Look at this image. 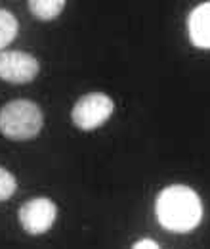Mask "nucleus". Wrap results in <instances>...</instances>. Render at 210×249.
<instances>
[{"label": "nucleus", "instance_id": "obj_3", "mask_svg": "<svg viewBox=\"0 0 210 249\" xmlns=\"http://www.w3.org/2000/svg\"><path fill=\"white\" fill-rule=\"evenodd\" d=\"M113 109L115 104L107 94L88 92L75 102L71 109V119L81 130H94L113 115Z\"/></svg>", "mask_w": 210, "mask_h": 249}, {"label": "nucleus", "instance_id": "obj_6", "mask_svg": "<svg viewBox=\"0 0 210 249\" xmlns=\"http://www.w3.org/2000/svg\"><path fill=\"white\" fill-rule=\"evenodd\" d=\"M189 36L199 48H210V2L201 4L189 16Z\"/></svg>", "mask_w": 210, "mask_h": 249}, {"label": "nucleus", "instance_id": "obj_10", "mask_svg": "<svg viewBox=\"0 0 210 249\" xmlns=\"http://www.w3.org/2000/svg\"><path fill=\"white\" fill-rule=\"evenodd\" d=\"M132 249H161L159 248V244L155 242V240H149V238H144V240H138Z\"/></svg>", "mask_w": 210, "mask_h": 249}, {"label": "nucleus", "instance_id": "obj_2", "mask_svg": "<svg viewBox=\"0 0 210 249\" xmlns=\"http://www.w3.org/2000/svg\"><path fill=\"white\" fill-rule=\"evenodd\" d=\"M44 126V113L32 100H12L0 109V132L10 140H31Z\"/></svg>", "mask_w": 210, "mask_h": 249}, {"label": "nucleus", "instance_id": "obj_8", "mask_svg": "<svg viewBox=\"0 0 210 249\" xmlns=\"http://www.w3.org/2000/svg\"><path fill=\"white\" fill-rule=\"evenodd\" d=\"M19 31V25H17V19L12 12L0 8V52L10 44L14 42V38L17 36Z\"/></svg>", "mask_w": 210, "mask_h": 249}, {"label": "nucleus", "instance_id": "obj_9", "mask_svg": "<svg viewBox=\"0 0 210 249\" xmlns=\"http://www.w3.org/2000/svg\"><path fill=\"white\" fill-rule=\"evenodd\" d=\"M16 190H17V180H16V177H14L8 169L0 167V201L10 199V197L16 194Z\"/></svg>", "mask_w": 210, "mask_h": 249}, {"label": "nucleus", "instance_id": "obj_4", "mask_svg": "<svg viewBox=\"0 0 210 249\" xmlns=\"http://www.w3.org/2000/svg\"><path fill=\"white\" fill-rule=\"evenodd\" d=\"M19 222L31 236H40L52 228L58 217V205L50 197H32L19 207Z\"/></svg>", "mask_w": 210, "mask_h": 249}, {"label": "nucleus", "instance_id": "obj_5", "mask_svg": "<svg viewBox=\"0 0 210 249\" xmlns=\"http://www.w3.org/2000/svg\"><path fill=\"white\" fill-rule=\"evenodd\" d=\"M40 71L38 60L29 52L2 50L0 52V79L10 85L31 83Z\"/></svg>", "mask_w": 210, "mask_h": 249}, {"label": "nucleus", "instance_id": "obj_7", "mask_svg": "<svg viewBox=\"0 0 210 249\" xmlns=\"http://www.w3.org/2000/svg\"><path fill=\"white\" fill-rule=\"evenodd\" d=\"M65 8V0H29V12L40 21H52Z\"/></svg>", "mask_w": 210, "mask_h": 249}, {"label": "nucleus", "instance_id": "obj_1", "mask_svg": "<svg viewBox=\"0 0 210 249\" xmlns=\"http://www.w3.org/2000/svg\"><path fill=\"white\" fill-rule=\"evenodd\" d=\"M155 211L162 228L172 232H189L197 228L203 218V203L193 188L172 184L159 194Z\"/></svg>", "mask_w": 210, "mask_h": 249}]
</instances>
